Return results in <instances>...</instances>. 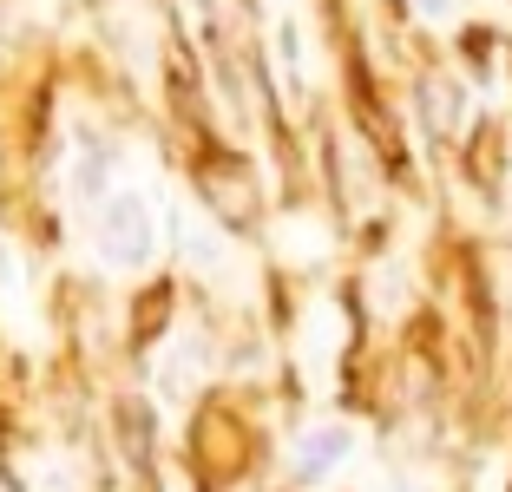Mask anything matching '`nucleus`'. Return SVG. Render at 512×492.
<instances>
[{"label": "nucleus", "instance_id": "f257e3e1", "mask_svg": "<svg viewBox=\"0 0 512 492\" xmlns=\"http://www.w3.org/2000/svg\"><path fill=\"white\" fill-rule=\"evenodd\" d=\"M151 250H158V237H151V210L138 204V197H112L106 204V256L125 269H145Z\"/></svg>", "mask_w": 512, "mask_h": 492}, {"label": "nucleus", "instance_id": "f03ea898", "mask_svg": "<svg viewBox=\"0 0 512 492\" xmlns=\"http://www.w3.org/2000/svg\"><path fill=\"white\" fill-rule=\"evenodd\" d=\"M348 453H355V433H348L342 420H335V427H309V433H302V447H296V479H302V486H322Z\"/></svg>", "mask_w": 512, "mask_h": 492}, {"label": "nucleus", "instance_id": "7ed1b4c3", "mask_svg": "<svg viewBox=\"0 0 512 492\" xmlns=\"http://www.w3.org/2000/svg\"><path fill=\"white\" fill-rule=\"evenodd\" d=\"M453 7H460V0H414V14H421V20H453Z\"/></svg>", "mask_w": 512, "mask_h": 492}]
</instances>
